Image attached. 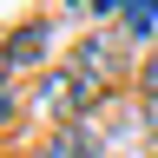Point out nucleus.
<instances>
[{"mask_svg":"<svg viewBox=\"0 0 158 158\" xmlns=\"http://www.w3.org/2000/svg\"><path fill=\"white\" fill-rule=\"evenodd\" d=\"M99 92H106V86H92L79 66H59V73L40 79V106H46V112H86Z\"/></svg>","mask_w":158,"mask_h":158,"instance_id":"nucleus-1","label":"nucleus"},{"mask_svg":"<svg viewBox=\"0 0 158 158\" xmlns=\"http://www.w3.org/2000/svg\"><path fill=\"white\" fill-rule=\"evenodd\" d=\"M46 40H53V27L46 20H33V27H20L7 46H0V73H20V66H33L40 53H46Z\"/></svg>","mask_w":158,"mask_h":158,"instance_id":"nucleus-2","label":"nucleus"},{"mask_svg":"<svg viewBox=\"0 0 158 158\" xmlns=\"http://www.w3.org/2000/svg\"><path fill=\"white\" fill-rule=\"evenodd\" d=\"M99 152H106V145H99V132L79 125V118H73V125H59L53 145H46V158H99Z\"/></svg>","mask_w":158,"mask_h":158,"instance_id":"nucleus-3","label":"nucleus"},{"mask_svg":"<svg viewBox=\"0 0 158 158\" xmlns=\"http://www.w3.org/2000/svg\"><path fill=\"white\" fill-rule=\"evenodd\" d=\"M125 33H158V0H125Z\"/></svg>","mask_w":158,"mask_h":158,"instance_id":"nucleus-4","label":"nucleus"},{"mask_svg":"<svg viewBox=\"0 0 158 158\" xmlns=\"http://www.w3.org/2000/svg\"><path fill=\"white\" fill-rule=\"evenodd\" d=\"M138 79H145V92H152V106H158V46L145 53V73H138Z\"/></svg>","mask_w":158,"mask_h":158,"instance_id":"nucleus-5","label":"nucleus"},{"mask_svg":"<svg viewBox=\"0 0 158 158\" xmlns=\"http://www.w3.org/2000/svg\"><path fill=\"white\" fill-rule=\"evenodd\" d=\"M0 112H7V92H0Z\"/></svg>","mask_w":158,"mask_h":158,"instance_id":"nucleus-6","label":"nucleus"}]
</instances>
